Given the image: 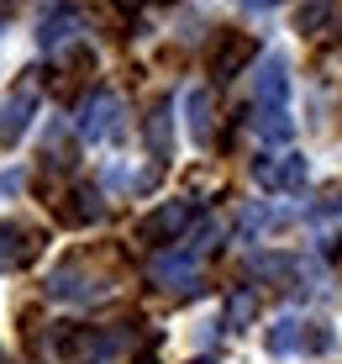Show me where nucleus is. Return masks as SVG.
<instances>
[{
	"label": "nucleus",
	"mask_w": 342,
	"mask_h": 364,
	"mask_svg": "<svg viewBox=\"0 0 342 364\" xmlns=\"http://www.w3.org/2000/svg\"><path fill=\"white\" fill-rule=\"evenodd\" d=\"M169 111H174V100H153V111H148V148H153V159H169V148H174Z\"/></svg>",
	"instance_id": "nucleus-12"
},
{
	"label": "nucleus",
	"mask_w": 342,
	"mask_h": 364,
	"mask_svg": "<svg viewBox=\"0 0 342 364\" xmlns=\"http://www.w3.org/2000/svg\"><path fill=\"white\" fill-rule=\"evenodd\" d=\"M253 58H258V43H253L248 32H221V43L211 48V80H216V85L237 80Z\"/></svg>",
	"instance_id": "nucleus-4"
},
{
	"label": "nucleus",
	"mask_w": 342,
	"mask_h": 364,
	"mask_svg": "<svg viewBox=\"0 0 342 364\" xmlns=\"http://www.w3.org/2000/svg\"><path fill=\"white\" fill-rule=\"evenodd\" d=\"M48 291H53L58 301H95L100 291H106V280L90 269V259H69V264L53 269V280H48Z\"/></svg>",
	"instance_id": "nucleus-5"
},
{
	"label": "nucleus",
	"mask_w": 342,
	"mask_h": 364,
	"mask_svg": "<svg viewBox=\"0 0 342 364\" xmlns=\"http://www.w3.org/2000/svg\"><path fill=\"white\" fill-rule=\"evenodd\" d=\"M253 180L269 196H285V191H300L311 180V169L300 154H263V159H253Z\"/></svg>",
	"instance_id": "nucleus-2"
},
{
	"label": "nucleus",
	"mask_w": 342,
	"mask_h": 364,
	"mask_svg": "<svg viewBox=\"0 0 342 364\" xmlns=\"http://www.w3.org/2000/svg\"><path fill=\"white\" fill-rule=\"evenodd\" d=\"M189 222H195V206H189V200H163L158 211H148V217L137 222V243L169 248V243H180V237H184Z\"/></svg>",
	"instance_id": "nucleus-1"
},
{
	"label": "nucleus",
	"mask_w": 342,
	"mask_h": 364,
	"mask_svg": "<svg viewBox=\"0 0 342 364\" xmlns=\"http://www.w3.org/2000/svg\"><path fill=\"white\" fill-rule=\"evenodd\" d=\"M53 211H58V222L63 228H90V222L106 217V200H100L95 185H74L63 200H53Z\"/></svg>",
	"instance_id": "nucleus-7"
},
{
	"label": "nucleus",
	"mask_w": 342,
	"mask_h": 364,
	"mask_svg": "<svg viewBox=\"0 0 342 364\" xmlns=\"http://www.w3.org/2000/svg\"><path fill=\"white\" fill-rule=\"evenodd\" d=\"M195 264H200L195 248H169V254L153 264V280L169 285V291H189V285H195Z\"/></svg>",
	"instance_id": "nucleus-9"
},
{
	"label": "nucleus",
	"mask_w": 342,
	"mask_h": 364,
	"mask_svg": "<svg viewBox=\"0 0 342 364\" xmlns=\"http://www.w3.org/2000/svg\"><path fill=\"white\" fill-rule=\"evenodd\" d=\"M43 254V232L27 228V222H0V264L6 269H27L32 259Z\"/></svg>",
	"instance_id": "nucleus-6"
},
{
	"label": "nucleus",
	"mask_w": 342,
	"mask_h": 364,
	"mask_svg": "<svg viewBox=\"0 0 342 364\" xmlns=\"http://www.w3.org/2000/svg\"><path fill=\"white\" fill-rule=\"evenodd\" d=\"M300 343H306V333H300L295 317H280L269 328V348H274V354H289V348H300Z\"/></svg>",
	"instance_id": "nucleus-16"
},
{
	"label": "nucleus",
	"mask_w": 342,
	"mask_h": 364,
	"mask_svg": "<svg viewBox=\"0 0 342 364\" xmlns=\"http://www.w3.org/2000/svg\"><path fill=\"white\" fill-rule=\"evenodd\" d=\"M332 343H337V333L326 328V322H311V328H306V348H316V354H326Z\"/></svg>",
	"instance_id": "nucleus-19"
},
{
	"label": "nucleus",
	"mask_w": 342,
	"mask_h": 364,
	"mask_svg": "<svg viewBox=\"0 0 342 364\" xmlns=\"http://www.w3.org/2000/svg\"><path fill=\"white\" fill-rule=\"evenodd\" d=\"M253 317H258V291H248V285H243V291H232V296H226V328H248V322Z\"/></svg>",
	"instance_id": "nucleus-14"
},
{
	"label": "nucleus",
	"mask_w": 342,
	"mask_h": 364,
	"mask_svg": "<svg viewBox=\"0 0 342 364\" xmlns=\"http://www.w3.org/2000/svg\"><path fill=\"white\" fill-rule=\"evenodd\" d=\"M258 137L263 143H289V132H295V122H289V106H258Z\"/></svg>",
	"instance_id": "nucleus-13"
},
{
	"label": "nucleus",
	"mask_w": 342,
	"mask_h": 364,
	"mask_svg": "<svg viewBox=\"0 0 342 364\" xmlns=\"http://www.w3.org/2000/svg\"><path fill=\"white\" fill-rule=\"evenodd\" d=\"M69 32H74V11H63V16H53V21H48V27H43V43L53 48V43H63V37H69Z\"/></svg>",
	"instance_id": "nucleus-18"
},
{
	"label": "nucleus",
	"mask_w": 342,
	"mask_h": 364,
	"mask_svg": "<svg viewBox=\"0 0 342 364\" xmlns=\"http://www.w3.org/2000/svg\"><path fill=\"white\" fill-rule=\"evenodd\" d=\"M321 254L332 259V264H342V237H337V232H332V237H326V243H321Z\"/></svg>",
	"instance_id": "nucleus-20"
},
{
	"label": "nucleus",
	"mask_w": 342,
	"mask_h": 364,
	"mask_svg": "<svg viewBox=\"0 0 342 364\" xmlns=\"http://www.w3.org/2000/svg\"><path fill=\"white\" fill-rule=\"evenodd\" d=\"M289 100V64L285 53H269V64L258 69V106H285Z\"/></svg>",
	"instance_id": "nucleus-11"
},
{
	"label": "nucleus",
	"mask_w": 342,
	"mask_h": 364,
	"mask_svg": "<svg viewBox=\"0 0 342 364\" xmlns=\"http://www.w3.org/2000/svg\"><path fill=\"white\" fill-rule=\"evenodd\" d=\"M332 0H300V11H295V27L300 32H321L326 21H332Z\"/></svg>",
	"instance_id": "nucleus-15"
},
{
	"label": "nucleus",
	"mask_w": 342,
	"mask_h": 364,
	"mask_svg": "<svg viewBox=\"0 0 342 364\" xmlns=\"http://www.w3.org/2000/svg\"><path fill=\"white\" fill-rule=\"evenodd\" d=\"M43 164L48 169H74V143H69V137H48V148H43Z\"/></svg>",
	"instance_id": "nucleus-17"
},
{
	"label": "nucleus",
	"mask_w": 342,
	"mask_h": 364,
	"mask_svg": "<svg viewBox=\"0 0 342 364\" xmlns=\"http://www.w3.org/2000/svg\"><path fill=\"white\" fill-rule=\"evenodd\" d=\"M184 122H189V137L200 148L216 143V106H211V90H189L184 95Z\"/></svg>",
	"instance_id": "nucleus-10"
},
{
	"label": "nucleus",
	"mask_w": 342,
	"mask_h": 364,
	"mask_svg": "<svg viewBox=\"0 0 342 364\" xmlns=\"http://www.w3.org/2000/svg\"><path fill=\"white\" fill-rule=\"evenodd\" d=\"M116 132H121V95L116 90L84 95V106H79V137H84V143H100V137H116Z\"/></svg>",
	"instance_id": "nucleus-3"
},
{
	"label": "nucleus",
	"mask_w": 342,
	"mask_h": 364,
	"mask_svg": "<svg viewBox=\"0 0 342 364\" xmlns=\"http://www.w3.org/2000/svg\"><path fill=\"white\" fill-rule=\"evenodd\" d=\"M32 111H37V80H27L21 90L6 95V106H0V143H16L32 127Z\"/></svg>",
	"instance_id": "nucleus-8"
},
{
	"label": "nucleus",
	"mask_w": 342,
	"mask_h": 364,
	"mask_svg": "<svg viewBox=\"0 0 342 364\" xmlns=\"http://www.w3.org/2000/svg\"><path fill=\"white\" fill-rule=\"evenodd\" d=\"M132 364H158V354H137Z\"/></svg>",
	"instance_id": "nucleus-21"
}]
</instances>
